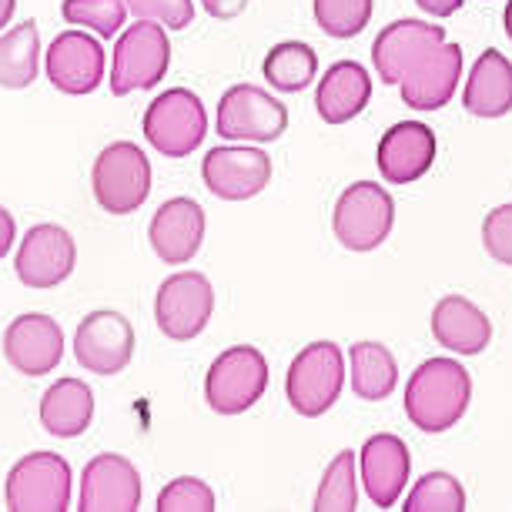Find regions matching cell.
I'll use <instances>...</instances> for the list:
<instances>
[{
    "label": "cell",
    "mask_w": 512,
    "mask_h": 512,
    "mask_svg": "<svg viewBox=\"0 0 512 512\" xmlns=\"http://www.w3.org/2000/svg\"><path fill=\"white\" fill-rule=\"evenodd\" d=\"M472 402V375L456 359H425L405 382V419L425 436L459 425Z\"/></svg>",
    "instance_id": "6da1fadb"
},
{
    "label": "cell",
    "mask_w": 512,
    "mask_h": 512,
    "mask_svg": "<svg viewBox=\"0 0 512 512\" xmlns=\"http://www.w3.org/2000/svg\"><path fill=\"white\" fill-rule=\"evenodd\" d=\"M345 355L335 342H312L295 355L285 375L288 405L302 419H318L345 389Z\"/></svg>",
    "instance_id": "7a4b0ae2"
},
{
    "label": "cell",
    "mask_w": 512,
    "mask_h": 512,
    "mask_svg": "<svg viewBox=\"0 0 512 512\" xmlns=\"http://www.w3.org/2000/svg\"><path fill=\"white\" fill-rule=\"evenodd\" d=\"M91 191L101 211L108 215H131L151 195V161L134 141L108 144L91 168Z\"/></svg>",
    "instance_id": "3957f363"
},
{
    "label": "cell",
    "mask_w": 512,
    "mask_h": 512,
    "mask_svg": "<svg viewBox=\"0 0 512 512\" xmlns=\"http://www.w3.org/2000/svg\"><path fill=\"white\" fill-rule=\"evenodd\" d=\"M168 27L158 21H138L118 37L111 57V94L128 98L131 91H151L171 67Z\"/></svg>",
    "instance_id": "277c9868"
},
{
    "label": "cell",
    "mask_w": 512,
    "mask_h": 512,
    "mask_svg": "<svg viewBox=\"0 0 512 512\" xmlns=\"http://www.w3.org/2000/svg\"><path fill=\"white\" fill-rule=\"evenodd\" d=\"M395 228V201L379 181H355L338 195L332 231L345 251H375Z\"/></svg>",
    "instance_id": "5b68a950"
},
{
    "label": "cell",
    "mask_w": 512,
    "mask_h": 512,
    "mask_svg": "<svg viewBox=\"0 0 512 512\" xmlns=\"http://www.w3.org/2000/svg\"><path fill=\"white\" fill-rule=\"evenodd\" d=\"M141 128L151 148L164 158H188L208 134V111L195 91L171 88L148 104Z\"/></svg>",
    "instance_id": "8992f818"
},
{
    "label": "cell",
    "mask_w": 512,
    "mask_h": 512,
    "mask_svg": "<svg viewBox=\"0 0 512 512\" xmlns=\"http://www.w3.org/2000/svg\"><path fill=\"white\" fill-rule=\"evenodd\" d=\"M268 389V362L255 345H231L205 375V402L215 415H241Z\"/></svg>",
    "instance_id": "52a82bcc"
},
{
    "label": "cell",
    "mask_w": 512,
    "mask_h": 512,
    "mask_svg": "<svg viewBox=\"0 0 512 512\" xmlns=\"http://www.w3.org/2000/svg\"><path fill=\"white\" fill-rule=\"evenodd\" d=\"M215 131L225 141L268 144L288 131V108L258 84H235L221 94Z\"/></svg>",
    "instance_id": "ba28073f"
},
{
    "label": "cell",
    "mask_w": 512,
    "mask_h": 512,
    "mask_svg": "<svg viewBox=\"0 0 512 512\" xmlns=\"http://www.w3.org/2000/svg\"><path fill=\"white\" fill-rule=\"evenodd\" d=\"M4 506L11 512H64L71 506V466L57 452H31L4 482Z\"/></svg>",
    "instance_id": "9c48e42d"
},
{
    "label": "cell",
    "mask_w": 512,
    "mask_h": 512,
    "mask_svg": "<svg viewBox=\"0 0 512 512\" xmlns=\"http://www.w3.org/2000/svg\"><path fill=\"white\" fill-rule=\"evenodd\" d=\"M211 315H215V288L201 272H178L164 278L154 295V322L171 342L198 338L208 328Z\"/></svg>",
    "instance_id": "30bf717a"
},
{
    "label": "cell",
    "mask_w": 512,
    "mask_h": 512,
    "mask_svg": "<svg viewBox=\"0 0 512 512\" xmlns=\"http://www.w3.org/2000/svg\"><path fill=\"white\" fill-rule=\"evenodd\" d=\"M74 359L84 372L121 375L134 359V328L121 312L98 308L74 332Z\"/></svg>",
    "instance_id": "8fae6325"
},
{
    "label": "cell",
    "mask_w": 512,
    "mask_h": 512,
    "mask_svg": "<svg viewBox=\"0 0 512 512\" xmlns=\"http://www.w3.org/2000/svg\"><path fill=\"white\" fill-rule=\"evenodd\" d=\"M205 188L221 201H248L272 185V158L262 148L225 144L211 148L201 161Z\"/></svg>",
    "instance_id": "7c38bea8"
},
{
    "label": "cell",
    "mask_w": 512,
    "mask_h": 512,
    "mask_svg": "<svg viewBox=\"0 0 512 512\" xmlns=\"http://www.w3.org/2000/svg\"><path fill=\"white\" fill-rule=\"evenodd\" d=\"M74 265H77V245L71 231L51 225V221L27 231L14 258V272L21 278V285L34 288V292H47V288L67 282Z\"/></svg>",
    "instance_id": "4fadbf2b"
},
{
    "label": "cell",
    "mask_w": 512,
    "mask_h": 512,
    "mask_svg": "<svg viewBox=\"0 0 512 512\" xmlns=\"http://www.w3.org/2000/svg\"><path fill=\"white\" fill-rule=\"evenodd\" d=\"M104 47L94 41L88 31H64L57 34L44 54V71L54 91L71 94V98H84L94 94L104 81Z\"/></svg>",
    "instance_id": "5bb4252c"
},
{
    "label": "cell",
    "mask_w": 512,
    "mask_h": 512,
    "mask_svg": "<svg viewBox=\"0 0 512 512\" xmlns=\"http://www.w3.org/2000/svg\"><path fill=\"white\" fill-rule=\"evenodd\" d=\"M141 472L118 452H101L81 472V512H138Z\"/></svg>",
    "instance_id": "9a60e30c"
},
{
    "label": "cell",
    "mask_w": 512,
    "mask_h": 512,
    "mask_svg": "<svg viewBox=\"0 0 512 512\" xmlns=\"http://www.w3.org/2000/svg\"><path fill=\"white\" fill-rule=\"evenodd\" d=\"M439 44H446V27H442V24L412 21V17L385 24L379 31V37H375V44H372L375 74H379L382 84L399 88L402 77L409 74L412 67Z\"/></svg>",
    "instance_id": "2e32d148"
},
{
    "label": "cell",
    "mask_w": 512,
    "mask_h": 512,
    "mask_svg": "<svg viewBox=\"0 0 512 512\" xmlns=\"http://www.w3.org/2000/svg\"><path fill=\"white\" fill-rule=\"evenodd\" d=\"M4 359L21 375H47L64 359V332L51 315L27 312L4 328Z\"/></svg>",
    "instance_id": "e0dca14e"
},
{
    "label": "cell",
    "mask_w": 512,
    "mask_h": 512,
    "mask_svg": "<svg viewBox=\"0 0 512 512\" xmlns=\"http://www.w3.org/2000/svg\"><path fill=\"white\" fill-rule=\"evenodd\" d=\"M375 164L385 185H412L436 164V134L422 121H399L382 134Z\"/></svg>",
    "instance_id": "ac0fdd59"
},
{
    "label": "cell",
    "mask_w": 512,
    "mask_h": 512,
    "mask_svg": "<svg viewBox=\"0 0 512 512\" xmlns=\"http://www.w3.org/2000/svg\"><path fill=\"white\" fill-rule=\"evenodd\" d=\"M151 251L164 265H188L205 241V208L195 198H171L148 225Z\"/></svg>",
    "instance_id": "d6986e66"
},
{
    "label": "cell",
    "mask_w": 512,
    "mask_h": 512,
    "mask_svg": "<svg viewBox=\"0 0 512 512\" xmlns=\"http://www.w3.org/2000/svg\"><path fill=\"white\" fill-rule=\"evenodd\" d=\"M462 77V47L439 44L402 77L399 91L412 111H442L452 101Z\"/></svg>",
    "instance_id": "ffe728a7"
},
{
    "label": "cell",
    "mask_w": 512,
    "mask_h": 512,
    "mask_svg": "<svg viewBox=\"0 0 512 512\" xmlns=\"http://www.w3.org/2000/svg\"><path fill=\"white\" fill-rule=\"evenodd\" d=\"M359 472H362V486L375 506L392 509L405 492V482H409L412 472L409 446L399 436H392V432H379V436L365 439V446L359 452Z\"/></svg>",
    "instance_id": "44dd1931"
},
{
    "label": "cell",
    "mask_w": 512,
    "mask_h": 512,
    "mask_svg": "<svg viewBox=\"0 0 512 512\" xmlns=\"http://www.w3.org/2000/svg\"><path fill=\"white\" fill-rule=\"evenodd\" d=\"M432 338L446 352L479 355L492 342V322L482 308L466 295H446L432 308Z\"/></svg>",
    "instance_id": "7402d4cb"
},
{
    "label": "cell",
    "mask_w": 512,
    "mask_h": 512,
    "mask_svg": "<svg viewBox=\"0 0 512 512\" xmlns=\"http://www.w3.org/2000/svg\"><path fill=\"white\" fill-rule=\"evenodd\" d=\"M372 101V77L359 61H338L318 77L315 111L325 124H349L352 118L369 108Z\"/></svg>",
    "instance_id": "603a6c76"
},
{
    "label": "cell",
    "mask_w": 512,
    "mask_h": 512,
    "mask_svg": "<svg viewBox=\"0 0 512 512\" xmlns=\"http://www.w3.org/2000/svg\"><path fill=\"white\" fill-rule=\"evenodd\" d=\"M462 108L472 118H506L512 111V61L506 54L489 51L479 54L466 77V91H462Z\"/></svg>",
    "instance_id": "cb8c5ba5"
},
{
    "label": "cell",
    "mask_w": 512,
    "mask_h": 512,
    "mask_svg": "<svg viewBox=\"0 0 512 512\" xmlns=\"http://www.w3.org/2000/svg\"><path fill=\"white\" fill-rule=\"evenodd\" d=\"M94 419V392L81 379H57L41 395V425L54 439H77Z\"/></svg>",
    "instance_id": "d4e9b609"
},
{
    "label": "cell",
    "mask_w": 512,
    "mask_h": 512,
    "mask_svg": "<svg viewBox=\"0 0 512 512\" xmlns=\"http://www.w3.org/2000/svg\"><path fill=\"white\" fill-rule=\"evenodd\" d=\"M349 379H352V392L362 402H382L399 385V362H395L389 345L355 342L349 352Z\"/></svg>",
    "instance_id": "484cf974"
},
{
    "label": "cell",
    "mask_w": 512,
    "mask_h": 512,
    "mask_svg": "<svg viewBox=\"0 0 512 512\" xmlns=\"http://www.w3.org/2000/svg\"><path fill=\"white\" fill-rule=\"evenodd\" d=\"M41 71V31L34 21L17 24L0 37V88L24 91Z\"/></svg>",
    "instance_id": "4316f807"
},
{
    "label": "cell",
    "mask_w": 512,
    "mask_h": 512,
    "mask_svg": "<svg viewBox=\"0 0 512 512\" xmlns=\"http://www.w3.org/2000/svg\"><path fill=\"white\" fill-rule=\"evenodd\" d=\"M265 81L282 94H298L318 77V54L302 41H282L265 54Z\"/></svg>",
    "instance_id": "83f0119b"
},
{
    "label": "cell",
    "mask_w": 512,
    "mask_h": 512,
    "mask_svg": "<svg viewBox=\"0 0 512 512\" xmlns=\"http://www.w3.org/2000/svg\"><path fill=\"white\" fill-rule=\"evenodd\" d=\"M315 512H355L359 509V476H355V452L342 449L328 462L322 482H318Z\"/></svg>",
    "instance_id": "f1b7e54d"
},
{
    "label": "cell",
    "mask_w": 512,
    "mask_h": 512,
    "mask_svg": "<svg viewBox=\"0 0 512 512\" xmlns=\"http://www.w3.org/2000/svg\"><path fill=\"white\" fill-rule=\"evenodd\" d=\"M405 512H466V489L452 472H425L405 496Z\"/></svg>",
    "instance_id": "f546056e"
},
{
    "label": "cell",
    "mask_w": 512,
    "mask_h": 512,
    "mask_svg": "<svg viewBox=\"0 0 512 512\" xmlns=\"http://www.w3.org/2000/svg\"><path fill=\"white\" fill-rule=\"evenodd\" d=\"M312 11L322 34L335 37V41H349L372 24L375 0H315Z\"/></svg>",
    "instance_id": "4dcf8cb0"
},
{
    "label": "cell",
    "mask_w": 512,
    "mask_h": 512,
    "mask_svg": "<svg viewBox=\"0 0 512 512\" xmlns=\"http://www.w3.org/2000/svg\"><path fill=\"white\" fill-rule=\"evenodd\" d=\"M61 17L98 37H114L128 21V0H64Z\"/></svg>",
    "instance_id": "1f68e13d"
},
{
    "label": "cell",
    "mask_w": 512,
    "mask_h": 512,
    "mask_svg": "<svg viewBox=\"0 0 512 512\" xmlns=\"http://www.w3.org/2000/svg\"><path fill=\"white\" fill-rule=\"evenodd\" d=\"M218 496L205 479L178 476L158 492V512H215Z\"/></svg>",
    "instance_id": "d6a6232c"
},
{
    "label": "cell",
    "mask_w": 512,
    "mask_h": 512,
    "mask_svg": "<svg viewBox=\"0 0 512 512\" xmlns=\"http://www.w3.org/2000/svg\"><path fill=\"white\" fill-rule=\"evenodd\" d=\"M128 11L138 21H158L168 31H185L195 21V4L191 0H128Z\"/></svg>",
    "instance_id": "836d02e7"
},
{
    "label": "cell",
    "mask_w": 512,
    "mask_h": 512,
    "mask_svg": "<svg viewBox=\"0 0 512 512\" xmlns=\"http://www.w3.org/2000/svg\"><path fill=\"white\" fill-rule=\"evenodd\" d=\"M482 248L489 258H496L499 265L512 268V205L492 208L482 218Z\"/></svg>",
    "instance_id": "e575fe53"
},
{
    "label": "cell",
    "mask_w": 512,
    "mask_h": 512,
    "mask_svg": "<svg viewBox=\"0 0 512 512\" xmlns=\"http://www.w3.org/2000/svg\"><path fill=\"white\" fill-rule=\"evenodd\" d=\"M201 7H205L208 17H215V21H235V17L245 14L248 0H201Z\"/></svg>",
    "instance_id": "d590c367"
},
{
    "label": "cell",
    "mask_w": 512,
    "mask_h": 512,
    "mask_svg": "<svg viewBox=\"0 0 512 512\" xmlns=\"http://www.w3.org/2000/svg\"><path fill=\"white\" fill-rule=\"evenodd\" d=\"M415 4H419V11H425L429 17H439V21H446V17L462 11V4H466V0H415Z\"/></svg>",
    "instance_id": "8d00e7d4"
},
{
    "label": "cell",
    "mask_w": 512,
    "mask_h": 512,
    "mask_svg": "<svg viewBox=\"0 0 512 512\" xmlns=\"http://www.w3.org/2000/svg\"><path fill=\"white\" fill-rule=\"evenodd\" d=\"M17 238V225H14V215L7 211L4 205H0V262H4V255L11 251Z\"/></svg>",
    "instance_id": "74e56055"
},
{
    "label": "cell",
    "mask_w": 512,
    "mask_h": 512,
    "mask_svg": "<svg viewBox=\"0 0 512 512\" xmlns=\"http://www.w3.org/2000/svg\"><path fill=\"white\" fill-rule=\"evenodd\" d=\"M14 11H17V0H0V31H4V24H11Z\"/></svg>",
    "instance_id": "f35d334b"
},
{
    "label": "cell",
    "mask_w": 512,
    "mask_h": 512,
    "mask_svg": "<svg viewBox=\"0 0 512 512\" xmlns=\"http://www.w3.org/2000/svg\"><path fill=\"white\" fill-rule=\"evenodd\" d=\"M502 24H506V37L512 41V0L506 4V14H502Z\"/></svg>",
    "instance_id": "ab89813d"
}]
</instances>
